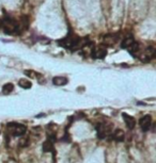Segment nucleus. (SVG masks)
<instances>
[{
    "mask_svg": "<svg viewBox=\"0 0 156 163\" xmlns=\"http://www.w3.org/2000/svg\"><path fill=\"white\" fill-rule=\"evenodd\" d=\"M0 30L10 35H18L20 34V25L14 18L6 17L4 19H0Z\"/></svg>",
    "mask_w": 156,
    "mask_h": 163,
    "instance_id": "nucleus-1",
    "label": "nucleus"
},
{
    "mask_svg": "<svg viewBox=\"0 0 156 163\" xmlns=\"http://www.w3.org/2000/svg\"><path fill=\"white\" fill-rule=\"evenodd\" d=\"M80 42L81 39L78 36L74 35V34H70L67 35L66 37L60 39L59 41V45H61L62 47H64L65 49H69V50H74L76 48H78L80 46Z\"/></svg>",
    "mask_w": 156,
    "mask_h": 163,
    "instance_id": "nucleus-2",
    "label": "nucleus"
},
{
    "mask_svg": "<svg viewBox=\"0 0 156 163\" xmlns=\"http://www.w3.org/2000/svg\"><path fill=\"white\" fill-rule=\"evenodd\" d=\"M6 128H8L9 133L13 137H24L27 131L25 125L20 124V123H9Z\"/></svg>",
    "mask_w": 156,
    "mask_h": 163,
    "instance_id": "nucleus-3",
    "label": "nucleus"
},
{
    "mask_svg": "<svg viewBox=\"0 0 156 163\" xmlns=\"http://www.w3.org/2000/svg\"><path fill=\"white\" fill-rule=\"evenodd\" d=\"M91 56L95 59H104L107 56V46L105 45H98L96 47H93Z\"/></svg>",
    "mask_w": 156,
    "mask_h": 163,
    "instance_id": "nucleus-4",
    "label": "nucleus"
},
{
    "mask_svg": "<svg viewBox=\"0 0 156 163\" xmlns=\"http://www.w3.org/2000/svg\"><path fill=\"white\" fill-rule=\"evenodd\" d=\"M155 47L154 46H149V47L145 48L144 52L141 54V59L143 60V61H150V60L154 59L155 58Z\"/></svg>",
    "mask_w": 156,
    "mask_h": 163,
    "instance_id": "nucleus-5",
    "label": "nucleus"
},
{
    "mask_svg": "<svg viewBox=\"0 0 156 163\" xmlns=\"http://www.w3.org/2000/svg\"><path fill=\"white\" fill-rule=\"evenodd\" d=\"M119 36L118 34H106L103 36V45L105 46H113L118 42Z\"/></svg>",
    "mask_w": 156,
    "mask_h": 163,
    "instance_id": "nucleus-6",
    "label": "nucleus"
},
{
    "mask_svg": "<svg viewBox=\"0 0 156 163\" xmlns=\"http://www.w3.org/2000/svg\"><path fill=\"white\" fill-rule=\"evenodd\" d=\"M139 124L142 131L147 132L151 128V125H152V117L150 115H144L143 117H141Z\"/></svg>",
    "mask_w": 156,
    "mask_h": 163,
    "instance_id": "nucleus-7",
    "label": "nucleus"
},
{
    "mask_svg": "<svg viewBox=\"0 0 156 163\" xmlns=\"http://www.w3.org/2000/svg\"><path fill=\"white\" fill-rule=\"evenodd\" d=\"M95 129L98 130V135L100 139L105 138L107 135V133L109 132V128L104 124H98L95 126Z\"/></svg>",
    "mask_w": 156,
    "mask_h": 163,
    "instance_id": "nucleus-8",
    "label": "nucleus"
},
{
    "mask_svg": "<svg viewBox=\"0 0 156 163\" xmlns=\"http://www.w3.org/2000/svg\"><path fill=\"white\" fill-rule=\"evenodd\" d=\"M122 116H123V119L125 122V124H126V126H127L128 129H134L135 125H136V119H135L133 116L126 114V113H123Z\"/></svg>",
    "mask_w": 156,
    "mask_h": 163,
    "instance_id": "nucleus-9",
    "label": "nucleus"
},
{
    "mask_svg": "<svg viewBox=\"0 0 156 163\" xmlns=\"http://www.w3.org/2000/svg\"><path fill=\"white\" fill-rule=\"evenodd\" d=\"M67 78L65 77H62V76H57L55 78H53V83L55 85H58V87H62V85H65L67 84Z\"/></svg>",
    "mask_w": 156,
    "mask_h": 163,
    "instance_id": "nucleus-10",
    "label": "nucleus"
},
{
    "mask_svg": "<svg viewBox=\"0 0 156 163\" xmlns=\"http://www.w3.org/2000/svg\"><path fill=\"white\" fill-rule=\"evenodd\" d=\"M135 42H136V41H135L134 37H133V36H131V35H129V36H126V37H124V39H122V43H121V47L126 48V49H127V48L131 47V46L133 45Z\"/></svg>",
    "mask_w": 156,
    "mask_h": 163,
    "instance_id": "nucleus-11",
    "label": "nucleus"
},
{
    "mask_svg": "<svg viewBox=\"0 0 156 163\" xmlns=\"http://www.w3.org/2000/svg\"><path fill=\"white\" fill-rule=\"evenodd\" d=\"M112 139L117 142H123L124 140V131L122 129H116L112 133Z\"/></svg>",
    "mask_w": 156,
    "mask_h": 163,
    "instance_id": "nucleus-12",
    "label": "nucleus"
},
{
    "mask_svg": "<svg viewBox=\"0 0 156 163\" xmlns=\"http://www.w3.org/2000/svg\"><path fill=\"white\" fill-rule=\"evenodd\" d=\"M127 50L129 51V54H131L133 56H137V54H139V51H140V45L137 42H135L131 47L127 48Z\"/></svg>",
    "mask_w": 156,
    "mask_h": 163,
    "instance_id": "nucleus-13",
    "label": "nucleus"
},
{
    "mask_svg": "<svg viewBox=\"0 0 156 163\" xmlns=\"http://www.w3.org/2000/svg\"><path fill=\"white\" fill-rule=\"evenodd\" d=\"M53 149V143L50 139L47 141H45L44 143H43V150H44V152H49Z\"/></svg>",
    "mask_w": 156,
    "mask_h": 163,
    "instance_id": "nucleus-14",
    "label": "nucleus"
},
{
    "mask_svg": "<svg viewBox=\"0 0 156 163\" xmlns=\"http://www.w3.org/2000/svg\"><path fill=\"white\" fill-rule=\"evenodd\" d=\"M18 85H20L22 89H25V90H28L32 87V83L29 81L28 79H20L18 81Z\"/></svg>",
    "mask_w": 156,
    "mask_h": 163,
    "instance_id": "nucleus-15",
    "label": "nucleus"
},
{
    "mask_svg": "<svg viewBox=\"0 0 156 163\" xmlns=\"http://www.w3.org/2000/svg\"><path fill=\"white\" fill-rule=\"evenodd\" d=\"M14 90V85L12 83H6V84L2 87V93L3 94H10L13 92Z\"/></svg>",
    "mask_w": 156,
    "mask_h": 163,
    "instance_id": "nucleus-16",
    "label": "nucleus"
},
{
    "mask_svg": "<svg viewBox=\"0 0 156 163\" xmlns=\"http://www.w3.org/2000/svg\"><path fill=\"white\" fill-rule=\"evenodd\" d=\"M25 75L26 76H28L29 78H38V77L40 76L39 73H35V71H33V70H25Z\"/></svg>",
    "mask_w": 156,
    "mask_h": 163,
    "instance_id": "nucleus-17",
    "label": "nucleus"
},
{
    "mask_svg": "<svg viewBox=\"0 0 156 163\" xmlns=\"http://www.w3.org/2000/svg\"><path fill=\"white\" fill-rule=\"evenodd\" d=\"M29 145V139L28 138H22L18 143V146L20 147H26Z\"/></svg>",
    "mask_w": 156,
    "mask_h": 163,
    "instance_id": "nucleus-18",
    "label": "nucleus"
}]
</instances>
